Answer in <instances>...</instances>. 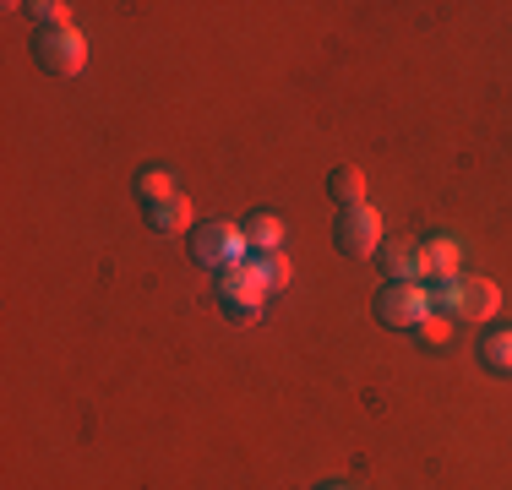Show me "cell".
I'll list each match as a JSON object with an SVG mask.
<instances>
[{
  "mask_svg": "<svg viewBox=\"0 0 512 490\" xmlns=\"http://www.w3.org/2000/svg\"><path fill=\"white\" fill-rule=\"evenodd\" d=\"M425 289H431V311H442V316L491 322L502 311V289L491 278H442V284H425Z\"/></svg>",
  "mask_w": 512,
  "mask_h": 490,
  "instance_id": "6da1fadb",
  "label": "cell"
},
{
  "mask_svg": "<svg viewBox=\"0 0 512 490\" xmlns=\"http://www.w3.org/2000/svg\"><path fill=\"white\" fill-rule=\"evenodd\" d=\"M191 262L207 267V273H229V267L251 262V240L240 224H224V218H213V224H197L191 229Z\"/></svg>",
  "mask_w": 512,
  "mask_h": 490,
  "instance_id": "7a4b0ae2",
  "label": "cell"
},
{
  "mask_svg": "<svg viewBox=\"0 0 512 490\" xmlns=\"http://www.w3.org/2000/svg\"><path fill=\"white\" fill-rule=\"evenodd\" d=\"M376 322L382 327H398V333H414V327L431 316V289L425 284H382L371 300Z\"/></svg>",
  "mask_w": 512,
  "mask_h": 490,
  "instance_id": "3957f363",
  "label": "cell"
},
{
  "mask_svg": "<svg viewBox=\"0 0 512 490\" xmlns=\"http://www.w3.org/2000/svg\"><path fill=\"white\" fill-rule=\"evenodd\" d=\"M333 245L344 256H355V262H365L371 251H382V213H376L371 202L365 207H344L333 224Z\"/></svg>",
  "mask_w": 512,
  "mask_h": 490,
  "instance_id": "277c9868",
  "label": "cell"
},
{
  "mask_svg": "<svg viewBox=\"0 0 512 490\" xmlns=\"http://www.w3.org/2000/svg\"><path fill=\"white\" fill-rule=\"evenodd\" d=\"M33 55H39V66L55 71V77H77V71L88 66V39H82L77 28L39 33V39H33Z\"/></svg>",
  "mask_w": 512,
  "mask_h": 490,
  "instance_id": "5b68a950",
  "label": "cell"
},
{
  "mask_svg": "<svg viewBox=\"0 0 512 490\" xmlns=\"http://www.w3.org/2000/svg\"><path fill=\"white\" fill-rule=\"evenodd\" d=\"M213 294H218V305H224L235 322H251L256 311H262V300H267V289L251 278V267L240 262V267H229V273H218L213 278Z\"/></svg>",
  "mask_w": 512,
  "mask_h": 490,
  "instance_id": "8992f818",
  "label": "cell"
},
{
  "mask_svg": "<svg viewBox=\"0 0 512 490\" xmlns=\"http://www.w3.org/2000/svg\"><path fill=\"white\" fill-rule=\"evenodd\" d=\"M382 267L393 273V284H420L425 278V251L414 240L393 235V240H382Z\"/></svg>",
  "mask_w": 512,
  "mask_h": 490,
  "instance_id": "52a82bcc",
  "label": "cell"
},
{
  "mask_svg": "<svg viewBox=\"0 0 512 490\" xmlns=\"http://www.w3.org/2000/svg\"><path fill=\"white\" fill-rule=\"evenodd\" d=\"M148 229L153 235H191V229H197V213H191L186 196H169V202L148 207Z\"/></svg>",
  "mask_w": 512,
  "mask_h": 490,
  "instance_id": "ba28073f",
  "label": "cell"
},
{
  "mask_svg": "<svg viewBox=\"0 0 512 490\" xmlns=\"http://www.w3.org/2000/svg\"><path fill=\"white\" fill-rule=\"evenodd\" d=\"M420 251H425V278H431V284H442V278H463V251H458V240L436 235V240H425Z\"/></svg>",
  "mask_w": 512,
  "mask_h": 490,
  "instance_id": "9c48e42d",
  "label": "cell"
},
{
  "mask_svg": "<svg viewBox=\"0 0 512 490\" xmlns=\"http://www.w3.org/2000/svg\"><path fill=\"white\" fill-rule=\"evenodd\" d=\"M240 229H246V240H251V256L278 251V245H284V235H289V229H284V218H278V213H267V207H262V213H251Z\"/></svg>",
  "mask_w": 512,
  "mask_h": 490,
  "instance_id": "30bf717a",
  "label": "cell"
},
{
  "mask_svg": "<svg viewBox=\"0 0 512 490\" xmlns=\"http://www.w3.org/2000/svg\"><path fill=\"white\" fill-rule=\"evenodd\" d=\"M327 196L338 202V213H344V207H365V169L338 164L333 175H327Z\"/></svg>",
  "mask_w": 512,
  "mask_h": 490,
  "instance_id": "8fae6325",
  "label": "cell"
},
{
  "mask_svg": "<svg viewBox=\"0 0 512 490\" xmlns=\"http://www.w3.org/2000/svg\"><path fill=\"white\" fill-rule=\"evenodd\" d=\"M480 365L485 371H496V376H512V327H485V338H480Z\"/></svg>",
  "mask_w": 512,
  "mask_h": 490,
  "instance_id": "7c38bea8",
  "label": "cell"
},
{
  "mask_svg": "<svg viewBox=\"0 0 512 490\" xmlns=\"http://www.w3.org/2000/svg\"><path fill=\"white\" fill-rule=\"evenodd\" d=\"M251 278L262 284L267 294H278V289H289V278H295V267H289V256L284 251H267V256H251Z\"/></svg>",
  "mask_w": 512,
  "mask_h": 490,
  "instance_id": "4fadbf2b",
  "label": "cell"
},
{
  "mask_svg": "<svg viewBox=\"0 0 512 490\" xmlns=\"http://www.w3.org/2000/svg\"><path fill=\"white\" fill-rule=\"evenodd\" d=\"M28 17H33V28H39V33L77 28V22H71V6H60V0H33V6H28Z\"/></svg>",
  "mask_w": 512,
  "mask_h": 490,
  "instance_id": "5bb4252c",
  "label": "cell"
},
{
  "mask_svg": "<svg viewBox=\"0 0 512 490\" xmlns=\"http://www.w3.org/2000/svg\"><path fill=\"white\" fill-rule=\"evenodd\" d=\"M137 196H142V202H169V196H180L175 191V175H169V169H142V175H137Z\"/></svg>",
  "mask_w": 512,
  "mask_h": 490,
  "instance_id": "9a60e30c",
  "label": "cell"
},
{
  "mask_svg": "<svg viewBox=\"0 0 512 490\" xmlns=\"http://www.w3.org/2000/svg\"><path fill=\"white\" fill-rule=\"evenodd\" d=\"M414 338H420V343H431V349H442V343H447V338H453V316H442V311H431V316H425V322H420V327H414Z\"/></svg>",
  "mask_w": 512,
  "mask_h": 490,
  "instance_id": "2e32d148",
  "label": "cell"
},
{
  "mask_svg": "<svg viewBox=\"0 0 512 490\" xmlns=\"http://www.w3.org/2000/svg\"><path fill=\"white\" fill-rule=\"evenodd\" d=\"M322 490H349V485H322Z\"/></svg>",
  "mask_w": 512,
  "mask_h": 490,
  "instance_id": "e0dca14e",
  "label": "cell"
}]
</instances>
